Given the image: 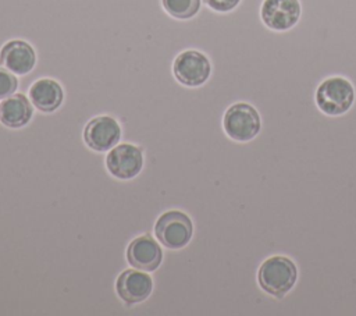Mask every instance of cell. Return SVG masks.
I'll list each match as a JSON object with an SVG mask.
<instances>
[{"label": "cell", "instance_id": "obj_1", "mask_svg": "<svg viewBox=\"0 0 356 316\" xmlns=\"http://www.w3.org/2000/svg\"><path fill=\"white\" fill-rule=\"evenodd\" d=\"M298 280V267L286 256L274 255L267 258L259 267L257 281L260 288L275 297L282 298L288 294Z\"/></svg>", "mask_w": 356, "mask_h": 316}, {"label": "cell", "instance_id": "obj_9", "mask_svg": "<svg viewBox=\"0 0 356 316\" xmlns=\"http://www.w3.org/2000/svg\"><path fill=\"white\" fill-rule=\"evenodd\" d=\"M127 259L135 269L153 271L160 266L163 252L160 245L150 235H142L128 245Z\"/></svg>", "mask_w": 356, "mask_h": 316}, {"label": "cell", "instance_id": "obj_12", "mask_svg": "<svg viewBox=\"0 0 356 316\" xmlns=\"http://www.w3.org/2000/svg\"><path fill=\"white\" fill-rule=\"evenodd\" d=\"M64 97L58 82L50 78H42L29 88V99L32 104L43 113H51L61 104Z\"/></svg>", "mask_w": 356, "mask_h": 316}, {"label": "cell", "instance_id": "obj_4", "mask_svg": "<svg viewBox=\"0 0 356 316\" xmlns=\"http://www.w3.org/2000/svg\"><path fill=\"white\" fill-rule=\"evenodd\" d=\"M193 224L189 216L179 210L163 213L154 226L157 239L170 249L184 248L192 238Z\"/></svg>", "mask_w": 356, "mask_h": 316}, {"label": "cell", "instance_id": "obj_11", "mask_svg": "<svg viewBox=\"0 0 356 316\" xmlns=\"http://www.w3.org/2000/svg\"><path fill=\"white\" fill-rule=\"evenodd\" d=\"M35 50L24 40H10L1 47L0 64L17 75L28 74L35 67Z\"/></svg>", "mask_w": 356, "mask_h": 316}, {"label": "cell", "instance_id": "obj_5", "mask_svg": "<svg viewBox=\"0 0 356 316\" xmlns=\"http://www.w3.org/2000/svg\"><path fill=\"white\" fill-rule=\"evenodd\" d=\"M302 15V4L299 0H263L260 17L263 24L278 32L293 28Z\"/></svg>", "mask_w": 356, "mask_h": 316}, {"label": "cell", "instance_id": "obj_16", "mask_svg": "<svg viewBox=\"0 0 356 316\" xmlns=\"http://www.w3.org/2000/svg\"><path fill=\"white\" fill-rule=\"evenodd\" d=\"M204 3L214 11L228 13L234 10L241 3V0H204Z\"/></svg>", "mask_w": 356, "mask_h": 316}, {"label": "cell", "instance_id": "obj_15", "mask_svg": "<svg viewBox=\"0 0 356 316\" xmlns=\"http://www.w3.org/2000/svg\"><path fill=\"white\" fill-rule=\"evenodd\" d=\"M18 86L15 75H13L7 68L0 67V99L11 96Z\"/></svg>", "mask_w": 356, "mask_h": 316}, {"label": "cell", "instance_id": "obj_7", "mask_svg": "<svg viewBox=\"0 0 356 316\" xmlns=\"http://www.w3.org/2000/svg\"><path fill=\"white\" fill-rule=\"evenodd\" d=\"M143 166V156L139 148L131 143L117 145L106 157L107 170L120 180H129L139 174Z\"/></svg>", "mask_w": 356, "mask_h": 316}, {"label": "cell", "instance_id": "obj_13", "mask_svg": "<svg viewBox=\"0 0 356 316\" xmlns=\"http://www.w3.org/2000/svg\"><path fill=\"white\" fill-rule=\"evenodd\" d=\"M32 114V104L22 93L8 96L0 103V121L8 128L24 127Z\"/></svg>", "mask_w": 356, "mask_h": 316}, {"label": "cell", "instance_id": "obj_3", "mask_svg": "<svg viewBox=\"0 0 356 316\" xmlns=\"http://www.w3.org/2000/svg\"><path fill=\"white\" fill-rule=\"evenodd\" d=\"M222 127L231 139L248 142L260 132L261 120L252 104L239 102L228 107L222 118Z\"/></svg>", "mask_w": 356, "mask_h": 316}, {"label": "cell", "instance_id": "obj_2", "mask_svg": "<svg viewBox=\"0 0 356 316\" xmlns=\"http://www.w3.org/2000/svg\"><path fill=\"white\" fill-rule=\"evenodd\" d=\"M352 82L341 75L325 78L316 89V104L327 116L345 114L355 102Z\"/></svg>", "mask_w": 356, "mask_h": 316}, {"label": "cell", "instance_id": "obj_10", "mask_svg": "<svg viewBox=\"0 0 356 316\" xmlns=\"http://www.w3.org/2000/svg\"><path fill=\"white\" fill-rule=\"evenodd\" d=\"M115 288L120 298L125 303L132 305L145 301L150 295L153 290V281L149 274L129 269L120 274Z\"/></svg>", "mask_w": 356, "mask_h": 316}, {"label": "cell", "instance_id": "obj_6", "mask_svg": "<svg viewBox=\"0 0 356 316\" xmlns=\"http://www.w3.org/2000/svg\"><path fill=\"white\" fill-rule=\"evenodd\" d=\"M211 72L209 58L197 50H186L177 56L174 61L175 78L186 86L203 85Z\"/></svg>", "mask_w": 356, "mask_h": 316}, {"label": "cell", "instance_id": "obj_14", "mask_svg": "<svg viewBox=\"0 0 356 316\" xmlns=\"http://www.w3.org/2000/svg\"><path fill=\"white\" fill-rule=\"evenodd\" d=\"M163 6L170 15L178 19H188L199 11L200 0H163Z\"/></svg>", "mask_w": 356, "mask_h": 316}, {"label": "cell", "instance_id": "obj_8", "mask_svg": "<svg viewBox=\"0 0 356 316\" xmlns=\"http://www.w3.org/2000/svg\"><path fill=\"white\" fill-rule=\"evenodd\" d=\"M83 138L90 149L106 152L120 141L121 128L118 123L108 116L95 117L86 124Z\"/></svg>", "mask_w": 356, "mask_h": 316}]
</instances>
